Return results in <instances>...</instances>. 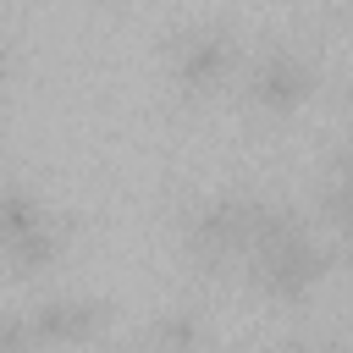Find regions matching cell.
<instances>
[{"label":"cell","instance_id":"1","mask_svg":"<svg viewBox=\"0 0 353 353\" xmlns=\"http://www.w3.org/2000/svg\"><path fill=\"white\" fill-rule=\"evenodd\" d=\"M331 270H336L331 237H320V232L309 226V215L287 221L281 232H270V237L243 259L248 287H254L265 303H276V309H298V303H309V298L325 287Z\"/></svg>","mask_w":353,"mask_h":353},{"label":"cell","instance_id":"5","mask_svg":"<svg viewBox=\"0 0 353 353\" xmlns=\"http://www.w3.org/2000/svg\"><path fill=\"white\" fill-rule=\"evenodd\" d=\"M33 320V336L50 342V347H66V342H94L110 331V303L105 298H44L28 309Z\"/></svg>","mask_w":353,"mask_h":353},{"label":"cell","instance_id":"3","mask_svg":"<svg viewBox=\"0 0 353 353\" xmlns=\"http://www.w3.org/2000/svg\"><path fill=\"white\" fill-rule=\"evenodd\" d=\"M243 66V39L221 17H199L165 39V77L182 99H210Z\"/></svg>","mask_w":353,"mask_h":353},{"label":"cell","instance_id":"10","mask_svg":"<svg viewBox=\"0 0 353 353\" xmlns=\"http://www.w3.org/2000/svg\"><path fill=\"white\" fill-rule=\"evenodd\" d=\"M347 127H353V94H347Z\"/></svg>","mask_w":353,"mask_h":353},{"label":"cell","instance_id":"11","mask_svg":"<svg viewBox=\"0 0 353 353\" xmlns=\"http://www.w3.org/2000/svg\"><path fill=\"white\" fill-rule=\"evenodd\" d=\"M347 314H353V298H347Z\"/></svg>","mask_w":353,"mask_h":353},{"label":"cell","instance_id":"2","mask_svg":"<svg viewBox=\"0 0 353 353\" xmlns=\"http://www.w3.org/2000/svg\"><path fill=\"white\" fill-rule=\"evenodd\" d=\"M254 210L259 193L254 188H221L204 193L188 215H182V254L204 270V276H226L248 259L254 243Z\"/></svg>","mask_w":353,"mask_h":353},{"label":"cell","instance_id":"8","mask_svg":"<svg viewBox=\"0 0 353 353\" xmlns=\"http://www.w3.org/2000/svg\"><path fill=\"white\" fill-rule=\"evenodd\" d=\"M0 347H39L28 309H0Z\"/></svg>","mask_w":353,"mask_h":353},{"label":"cell","instance_id":"6","mask_svg":"<svg viewBox=\"0 0 353 353\" xmlns=\"http://www.w3.org/2000/svg\"><path fill=\"white\" fill-rule=\"evenodd\" d=\"M66 248H72V221H66V215H50V221H39L33 232L0 243V265H6V276L28 281V276L55 270V265L66 259Z\"/></svg>","mask_w":353,"mask_h":353},{"label":"cell","instance_id":"7","mask_svg":"<svg viewBox=\"0 0 353 353\" xmlns=\"http://www.w3.org/2000/svg\"><path fill=\"white\" fill-rule=\"evenodd\" d=\"M210 331H204V320L193 314V309H171V314H160L154 325H149V342H176V347H193V342H204Z\"/></svg>","mask_w":353,"mask_h":353},{"label":"cell","instance_id":"4","mask_svg":"<svg viewBox=\"0 0 353 353\" xmlns=\"http://www.w3.org/2000/svg\"><path fill=\"white\" fill-rule=\"evenodd\" d=\"M314 83H320V77H314V61L298 55L292 44H265V50L243 66V99H248L259 116H270V121L303 110L309 94H314Z\"/></svg>","mask_w":353,"mask_h":353},{"label":"cell","instance_id":"9","mask_svg":"<svg viewBox=\"0 0 353 353\" xmlns=\"http://www.w3.org/2000/svg\"><path fill=\"white\" fill-rule=\"evenodd\" d=\"M6 83H11V50L0 44V88H6Z\"/></svg>","mask_w":353,"mask_h":353}]
</instances>
